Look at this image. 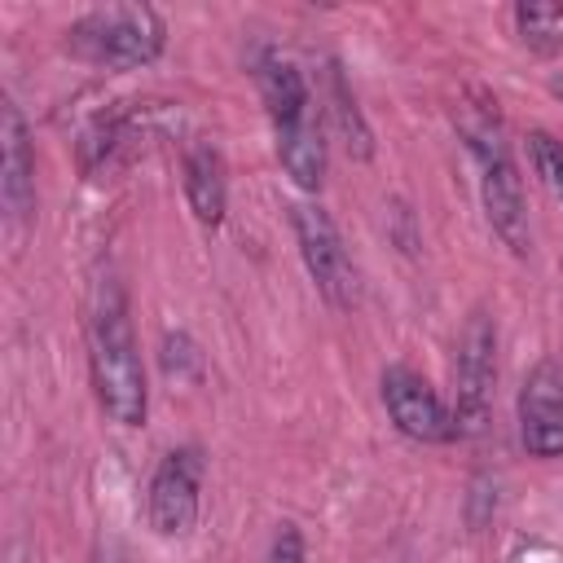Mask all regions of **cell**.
I'll list each match as a JSON object with an SVG mask.
<instances>
[{
  "label": "cell",
  "mask_w": 563,
  "mask_h": 563,
  "mask_svg": "<svg viewBox=\"0 0 563 563\" xmlns=\"http://www.w3.org/2000/svg\"><path fill=\"white\" fill-rule=\"evenodd\" d=\"M264 563H308V550H303V532L295 523H282L268 541V554Z\"/></svg>",
  "instance_id": "16"
},
{
  "label": "cell",
  "mask_w": 563,
  "mask_h": 563,
  "mask_svg": "<svg viewBox=\"0 0 563 563\" xmlns=\"http://www.w3.org/2000/svg\"><path fill=\"white\" fill-rule=\"evenodd\" d=\"M92 563H128V554L114 545V541H106V545H97V554H92Z\"/></svg>",
  "instance_id": "18"
},
{
  "label": "cell",
  "mask_w": 563,
  "mask_h": 563,
  "mask_svg": "<svg viewBox=\"0 0 563 563\" xmlns=\"http://www.w3.org/2000/svg\"><path fill=\"white\" fill-rule=\"evenodd\" d=\"M185 361H189V365H198V361H202V356H198V347H194L185 334H167V339H163V365H167V374L185 378V369H180Z\"/></svg>",
  "instance_id": "17"
},
{
  "label": "cell",
  "mask_w": 563,
  "mask_h": 563,
  "mask_svg": "<svg viewBox=\"0 0 563 563\" xmlns=\"http://www.w3.org/2000/svg\"><path fill=\"white\" fill-rule=\"evenodd\" d=\"M321 101H325V114H330L339 141L347 145V154L361 158V163L374 158V132H369V123H365V114H361V106H356L352 84H347L343 70H339V62H330V70H325V92H321Z\"/></svg>",
  "instance_id": "13"
},
{
  "label": "cell",
  "mask_w": 563,
  "mask_h": 563,
  "mask_svg": "<svg viewBox=\"0 0 563 563\" xmlns=\"http://www.w3.org/2000/svg\"><path fill=\"white\" fill-rule=\"evenodd\" d=\"M202 449L198 444H180L172 453H163V462L150 475V528L158 537H189L198 523V506H202Z\"/></svg>",
  "instance_id": "6"
},
{
  "label": "cell",
  "mask_w": 563,
  "mask_h": 563,
  "mask_svg": "<svg viewBox=\"0 0 563 563\" xmlns=\"http://www.w3.org/2000/svg\"><path fill=\"white\" fill-rule=\"evenodd\" d=\"M383 405H387V418L396 422L400 435L418 440V444H449L457 440V422H453V409L440 400V391L409 365H391L383 369Z\"/></svg>",
  "instance_id": "7"
},
{
  "label": "cell",
  "mask_w": 563,
  "mask_h": 563,
  "mask_svg": "<svg viewBox=\"0 0 563 563\" xmlns=\"http://www.w3.org/2000/svg\"><path fill=\"white\" fill-rule=\"evenodd\" d=\"M462 136H466V150L479 167V198H484V216L493 224V233L515 251V255H528V198H523V176H519V163L501 136V123H497V110L475 106L471 119H462Z\"/></svg>",
  "instance_id": "2"
},
{
  "label": "cell",
  "mask_w": 563,
  "mask_h": 563,
  "mask_svg": "<svg viewBox=\"0 0 563 563\" xmlns=\"http://www.w3.org/2000/svg\"><path fill=\"white\" fill-rule=\"evenodd\" d=\"M519 40L537 53H563V4H519L515 9Z\"/></svg>",
  "instance_id": "14"
},
{
  "label": "cell",
  "mask_w": 563,
  "mask_h": 563,
  "mask_svg": "<svg viewBox=\"0 0 563 563\" xmlns=\"http://www.w3.org/2000/svg\"><path fill=\"white\" fill-rule=\"evenodd\" d=\"M550 92H554V97L563 101V75H554V79H550Z\"/></svg>",
  "instance_id": "19"
},
{
  "label": "cell",
  "mask_w": 563,
  "mask_h": 563,
  "mask_svg": "<svg viewBox=\"0 0 563 563\" xmlns=\"http://www.w3.org/2000/svg\"><path fill=\"white\" fill-rule=\"evenodd\" d=\"M255 84H260V97H264V110L273 119V128L282 123H295L303 114H312V92H308V79L303 70L277 53V48H264L255 57Z\"/></svg>",
  "instance_id": "10"
},
{
  "label": "cell",
  "mask_w": 563,
  "mask_h": 563,
  "mask_svg": "<svg viewBox=\"0 0 563 563\" xmlns=\"http://www.w3.org/2000/svg\"><path fill=\"white\" fill-rule=\"evenodd\" d=\"M519 444L528 457H563V361L545 356L519 387Z\"/></svg>",
  "instance_id": "8"
},
{
  "label": "cell",
  "mask_w": 563,
  "mask_h": 563,
  "mask_svg": "<svg viewBox=\"0 0 563 563\" xmlns=\"http://www.w3.org/2000/svg\"><path fill=\"white\" fill-rule=\"evenodd\" d=\"M528 158H532V172L541 176V185L563 198V141H554L550 132H532L528 136Z\"/></svg>",
  "instance_id": "15"
},
{
  "label": "cell",
  "mask_w": 563,
  "mask_h": 563,
  "mask_svg": "<svg viewBox=\"0 0 563 563\" xmlns=\"http://www.w3.org/2000/svg\"><path fill=\"white\" fill-rule=\"evenodd\" d=\"M88 374L97 405L119 427H141L150 413L145 361L136 343V325L128 312V295L114 277H97L88 303Z\"/></svg>",
  "instance_id": "1"
},
{
  "label": "cell",
  "mask_w": 563,
  "mask_h": 563,
  "mask_svg": "<svg viewBox=\"0 0 563 563\" xmlns=\"http://www.w3.org/2000/svg\"><path fill=\"white\" fill-rule=\"evenodd\" d=\"M290 229H295V242H299V260L308 268V277L317 282L321 299L330 308H352L356 303V264L343 246V233L339 224L330 220V211L321 202H295L290 207Z\"/></svg>",
  "instance_id": "5"
},
{
  "label": "cell",
  "mask_w": 563,
  "mask_h": 563,
  "mask_svg": "<svg viewBox=\"0 0 563 563\" xmlns=\"http://www.w3.org/2000/svg\"><path fill=\"white\" fill-rule=\"evenodd\" d=\"M273 136H277V158H282L286 176L303 194H317L321 180H325V128H321V110L317 114H303L295 123L273 128Z\"/></svg>",
  "instance_id": "12"
},
{
  "label": "cell",
  "mask_w": 563,
  "mask_h": 563,
  "mask_svg": "<svg viewBox=\"0 0 563 563\" xmlns=\"http://www.w3.org/2000/svg\"><path fill=\"white\" fill-rule=\"evenodd\" d=\"M0 202L9 224H26L35 211V150L13 101H4L0 110Z\"/></svg>",
  "instance_id": "9"
},
{
  "label": "cell",
  "mask_w": 563,
  "mask_h": 563,
  "mask_svg": "<svg viewBox=\"0 0 563 563\" xmlns=\"http://www.w3.org/2000/svg\"><path fill=\"white\" fill-rule=\"evenodd\" d=\"M185 202H189L194 220L207 224V229H216L224 220L229 172H224V154L211 141H194L185 150Z\"/></svg>",
  "instance_id": "11"
},
{
  "label": "cell",
  "mask_w": 563,
  "mask_h": 563,
  "mask_svg": "<svg viewBox=\"0 0 563 563\" xmlns=\"http://www.w3.org/2000/svg\"><path fill=\"white\" fill-rule=\"evenodd\" d=\"M167 44V22L150 4H106L70 22L66 48L106 70H136L150 66Z\"/></svg>",
  "instance_id": "3"
},
{
  "label": "cell",
  "mask_w": 563,
  "mask_h": 563,
  "mask_svg": "<svg viewBox=\"0 0 563 563\" xmlns=\"http://www.w3.org/2000/svg\"><path fill=\"white\" fill-rule=\"evenodd\" d=\"M497 383V321L475 308L453 347V422L457 435H479L493 409Z\"/></svg>",
  "instance_id": "4"
}]
</instances>
